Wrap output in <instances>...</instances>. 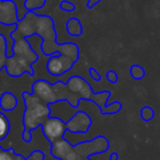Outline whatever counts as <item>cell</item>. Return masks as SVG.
Segmentation results:
<instances>
[{
  "label": "cell",
  "instance_id": "cell-19",
  "mask_svg": "<svg viewBox=\"0 0 160 160\" xmlns=\"http://www.w3.org/2000/svg\"><path fill=\"white\" fill-rule=\"evenodd\" d=\"M108 80H109L110 82H116V80H118V76L114 71H109L108 72Z\"/></svg>",
  "mask_w": 160,
  "mask_h": 160
},
{
  "label": "cell",
  "instance_id": "cell-5",
  "mask_svg": "<svg viewBox=\"0 0 160 160\" xmlns=\"http://www.w3.org/2000/svg\"><path fill=\"white\" fill-rule=\"evenodd\" d=\"M32 93L40 98L46 104L58 101V96L56 92V85L52 86L46 80H38L32 86Z\"/></svg>",
  "mask_w": 160,
  "mask_h": 160
},
{
  "label": "cell",
  "instance_id": "cell-10",
  "mask_svg": "<svg viewBox=\"0 0 160 160\" xmlns=\"http://www.w3.org/2000/svg\"><path fill=\"white\" fill-rule=\"evenodd\" d=\"M67 88L70 92L73 93H78L81 98H89L91 94V88L90 86L86 82V80H83L80 77H71L68 80L67 83Z\"/></svg>",
  "mask_w": 160,
  "mask_h": 160
},
{
  "label": "cell",
  "instance_id": "cell-8",
  "mask_svg": "<svg viewBox=\"0 0 160 160\" xmlns=\"http://www.w3.org/2000/svg\"><path fill=\"white\" fill-rule=\"evenodd\" d=\"M19 22L18 7L12 0L1 1L0 5V24L13 25Z\"/></svg>",
  "mask_w": 160,
  "mask_h": 160
},
{
  "label": "cell",
  "instance_id": "cell-22",
  "mask_svg": "<svg viewBox=\"0 0 160 160\" xmlns=\"http://www.w3.org/2000/svg\"><path fill=\"white\" fill-rule=\"evenodd\" d=\"M16 160H28V159H27V158H25V159H23V158L21 157L20 155H17L16 156Z\"/></svg>",
  "mask_w": 160,
  "mask_h": 160
},
{
  "label": "cell",
  "instance_id": "cell-6",
  "mask_svg": "<svg viewBox=\"0 0 160 160\" xmlns=\"http://www.w3.org/2000/svg\"><path fill=\"white\" fill-rule=\"evenodd\" d=\"M6 69L12 77H19L23 72H29L33 75V67L31 62H28L25 58L17 55H12L11 57L8 58Z\"/></svg>",
  "mask_w": 160,
  "mask_h": 160
},
{
  "label": "cell",
  "instance_id": "cell-3",
  "mask_svg": "<svg viewBox=\"0 0 160 160\" xmlns=\"http://www.w3.org/2000/svg\"><path fill=\"white\" fill-rule=\"evenodd\" d=\"M42 129L45 138L49 142H54L55 140L64 137L67 131V125L60 118L49 116L42 124Z\"/></svg>",
  "mask_w": 160,
  "mask_h": 160
},
{
  "label": "cell",
  "instance_id": "cell-2",
  "mask_svg": "<svg viewBox=\"0 0 160 160\" xmlns=\"http://www.w3.org/2000/svg\"><path fill=\"white\" fill-rule=\"evenodd\" d=\"M59 52L62 54L59 57H51L47 62V70L53 76H60L71 68L78 58V47L72 43L60 45Z\"/></svg>",
  "mask_w": 160,
  "mask_h": 160
},
{
  "label": "cell",
  "instance_id": "cell-14",
  "mask_svg": "<svg viewBox=\"0 0 160 160\" xmlns=\"http://www.w3.org/2000/svg\"><path fill=\"white\" fill-rule=\"evenodd\" d=\"M7 60V40L2 34L0 33V70L5 69Z\"/></svg>",
  "mask_w": 160,
  "mask_h": 160
},
{
  "label": "cell",
  "instance_id": "cell-25",
  "mask_svg": "<svg viewBox=\"0 0 160 160\" xmlns=\"http://www.w3.org/2000/svg\"><path fill=\"white\" fill-rule=\"evenodd\" d=\"M1 1H6V0H1Z\"/></svg>",
  "mask_w": 160,
  "mask_h": 160
},
{
  "label": "cell",
  "instance_id": "cell-12",
  "mask_svg": "<svg viewBox=\"0 0 160 160\" xmlns=\"http://www.w3.org/2000/svg\"><path fill=\"white\" fill-rule=\"evenodd\" d=\"M18 104V99L12 92H3L0 97V111L11 112L16 110Z\"/></svg>",
  "mask_w": 160,
  "mask_h": 160
},
{
  "label": "cell",
  "instance_id": "cell-13",
  "mask_svg": "<svg viewBox=\"0 0 160 160\" xmlns=\"http://www.w3.org/2000/svg\"><path fill=\"white\" fill-rule=\"evenodd\" d=\"M67 32L72 36H79L82 33V27L78 19H70L66 24Z\"/></svg>",
  "mask_w": 160,
  "mask_h": 160
},
{
  "label": "cell",
  "instance_id": "cell-7",
  "mask_svg": "<svg viewBox=\"0 0 160 160\" xmlns=\"http://www.w3.org/2000/svg\"><path fill=\"white\" fill-rule=\"evenodd\" d=\"M35 34L40 35L43 41H55L56 32L54 30V22L47 16H38L35 22Z\"/></svg>",
  "mask_w": 160,
  "mask_h": 160
},
{
  "label": "cell",
  "instance_id": "cell-11",
  "mask_svg": "<svg viewBox=\"0 0 160 160\" xmlns=\"http://www.w3.org/2000/svg\"><path fill=\"white\" fill-rule=\"evenodd\" d=\"M52 144H53L51 148L52 156H54V157L58 158L60 160H64L65 157L67 156V153L72 149V146L70 145V142L64 137L55 140Z\"/></svg>",
  "mask_w": 160,
  "mask_h": 160
},
{
  "label": "cell",
  "instance_id": "cell-24",
  "mask_svg": "<svg viewBox=\"0 0 160 160\" xmlns=\"http://www.w3.org/2000/svg\"><path fill=\"white\" fill-rule=\"evenodd\" d=\"M0 5H1V0H0Z\"/></svg>",
  "mask_w": 160,
  "mask_h": 160
},
{
  "label": "cell",
  "instance_id": "cell-15",
  "mask_svg": "<svg viewBox=\"0 0 160 160\" xmlns=\"http://www.w3.org/2000/svg\"><path fill=\"white\" fill-rule=\"evenodd\" d=\"M10 132V122L7 115L0 112V142L5 139Z\"/></svg>",
  "mask_w": 160,
  "mask_h": 160
},
{
  "label": "cell",
  "instance_id": "cell-21",
  "mask_svg": "<svg viewBox=\"0 0 160 160\" xmlns=\"http://www.w3.org/2000/svg\"><path fill=\"white\" fill-rule=\"evenodd\" d=\"M100 2V0H89V2H88V7L89 8H92L94 5Z\"/></svg>",
  "mask_w": 160,
  "mask_h": 160
},
{
  "label": "cell",
  "instance_id": "cell-20",
  "mask_svg": "<svg viewBox=\"0 0 160 160\" xmlns=\"http://www.w3.org/2000/svg\"><path fill=\"white\" fill-rule=\"evenodd\" d=\"M90 75L92 76V78H93L94 80H100V76H99L98 71H97L96 69H93V68L90 69Z\"/></svg>",
  "mask_w": 160,
  "mask_h": 160
},
{
  "label": "cell",
  "instance_id": "cell-23",
  "mask_svg": "<svg viewBox=\"0 0 160 160\" xmlns=\"http://www.w3.org/2000/svg\"><path fill=\"white\" fill-rule=\"evenodd\" d=\"M1 149H2V148H1V146H0V150H1Z\"/></svg>",
  "mask_w": 160,
  "mask_h": 160
},
{
  "label": "cell",
  "instance_id": "cell-16",
  "mask_svg": "<svg viewBox=\"0 0 160 160\" xmlns=\"http://www.w3.org/2000/svg\"><path fill=\"white\" fill-rule=\"evenodd\" d=\"M45 2H46V0H25L24 8L28 11H34V10L44 7Z\"/></svg>",
  "mask_w": 160,
  "mask_h": 160
},
{
  "label": "cell",
  "instance_id": "cell-1",
  "mask_svg": "<svg viewBox=\"0 0 160 160\" xmlns=\"http://www.w3.org/2000/svg\"><path fill=\"white\" fill-rule=\"evenodd\" d=\"M24 101L25 109L23 114V132L22 138L27 142H31L32 135L31 131L42 126V124L49 118L51 111H49L48 104L43 102L40 98L31 92H25L22 96Z\"/></svg>",
  "mask_w": 160,
  "mask_h": 160
},
{
  "label": "cell",
  "instance_id": "cell-4",
  "mask_svg": "<svg viewBox=\"0 0 160 160\" xmlns=\"http://www.w3.org/2000/svg\"><path fill=\"white\" fill-rule=\"evenodd\" d=\"M49 111L52 118H57L64 121L65 123L69 122L78 112V108L72 105L68 100H58L56 102L49 103Z\"/></svg>",
  "mask_w": 160,
  "mask_h": 160
},
{
  "label": "cell",
  "instance_id": "cell-9",
  "mask_svg": "<svg viewBox=\"0 0 160 160\" xmlns=\"http://www.w3.org/2000/svg\"><path fill=\"white\" fill-rule=\"evenodd\" d=\"M67 131L71 133H86L91 125V118L87 113L78 111L69 122L66 123Z\"/></svg>",
  "mask_w": 160,
  "mask_h": 160
},
{
  "label": "cell",
  "instance_id": "cell-17",
  "mask_svg": "<svg viewBox=\"0 0 160 160\" xmlns=\"http://www.w3.org/2000/svg\"><path fill=\"white\" fill-rule=\"evenodd\" d=\"M17 153L10 149H1L0 150V160H16Z\"/></svg>",
  "mask_w": 160,
  "mask_h": 160
},
{
  "label": "cell",
  "instance_id": "cell-18",
  "mask_svg": "<svg viewBox=\"0 0 160 160\" xmlns=\"http://www.w3.org/2000/svg\"><path fill=\"white\" fill-rule=\"evenodd\" d=\"M60 9L64 10V11L71 12L75 10V6L71 2H69V1H62V2L60 3Z\"/></svg>",
  "mask_w": 160,
  "mask_h": 160
}]
</instances>
